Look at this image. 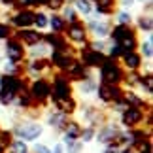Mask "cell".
Here are the masks:
<instances>
[{
	"instance_id": "obj_1",
	"label": "cell",
	"mask_w": 153,
	"mask_h": 153,
	"mask_svg": "<svg viewBox=\"0 0 153 153\" xmlns=\"http://www.w3.org/2000/svg\"><path fill=\"white\" fill-rule=\"evenodd\" d=\"M45 134V125L40 123L38 119H21L17 121L11 128V136L19 138L23 142H38Z\"/></svg>"
},
{
	"instance_id": "obj_2",
	"label": "cell",
	"mask_w": 153,
	"mask_h": 153,
	"mask_svg": "<svg viewBox=\"0 0 153 153\" xmlns=\"http://www.w3.org/2000/svg\"><path fill=\"white\" fill-rule=\"evenodd\" d=\"M111 38L115 40V45L119 48L123 53L127 51H134V48L138 45L136 40V32L132 28H128V25H117L111 32Z\"/></svg>"
},
{
	"instance_id": "obj_3",
	"label": "cell",
	"mask_w": 153,
	"mask_h": 153,
	"mask_svg": "<svg viewBox=\"0 0 153 153\" xmlns=\"http://www.w3.org/2000/svg\"><path fill=\"white\" fill-rule=\"evenodd\" d=\"M123 78V68L115 62V59H104V62L100 64V79L106 85H121Z\"/></svg>"
},
{
	"instance_id": "obj_4",
	"label": "cell",
	"mask_w": 153,
	"mask_h": 153,
	"mask_svg": "<svg viewBox=\"0 0 153 153\" xmlns=\"http://www.w3.org/2000/svg\"><path fill=\"white\" fill-rule=\"evenodd\" d=\"M74 93V87L70 83V79L66 76H57L51 83V102H57V100H64V98H70Z\"/></svg>"
},
{
	"instance_id": "obj_5",
	"label": "cell",
	"mask_w": 153,
	"mask_h": 153,
	"mask_svg": "<svg viewBox=\"0 0 153 153\" xmlns=\"http://www.w3.org/2000/svg\"><path fill=\"white\" fill-rule=\"evenodd\" d=\"M28 95H30L32 102H45L51 95V81L45 78H36L28 87Z\"/></svg>"
},
{
	"instance_id": "obj_6",
	"label": "cell",
	"mask_w": 153,
	"mask_h": 153,
	"mask_svg": "<svg viewBox=\"0 0 153 153\" xmlns=\"http://www.w3.org/2000/svg\"><path fill=\"white\" fill-rule=\"evenodd\" d=\"M144 108H132V106H127L125 110L121 111V125L125 128H136L138 125L144 123Z\"/></svg>"
},
{
	"instance_id": "obj_7",
	"label": "cell",
	"mask_w": 153,
	"mask_h": 153,
	"mask_svg": "<svg viewBox=\"0 0 153 153\" xmlns=\"http://www.w3.org/2000/svg\"><path fill=\"white\" fill-rule=\"evenodd\" d=\"M6 59H8L10 62H15L19 64L23 59H25V49H23V44L17 42L15 38H8V42H6Z\"/></svg>"
},
{
	"instance_id": "obj_8",
	"label": "cell",
	"mask_w": 153,
	"mask_h": 153,
	"mask_svg": "<svg viewBox=\"0 0 153 153\" xmlns=\"http://www.w3.org/2000/svg\"><path fill=\"white\" fill-rule=\"evenodd\" d=\"M81 64L83 66H89V68H97L104 62V55L100 51H95L93 48H83L81 49Z\"/></svg>"
},
{
	"instance_id": "obj_9",
	"label": "cell",
	"mask_w": 153,
	"mask_h": 153,
	"mask_svg": "<svg viewBox=\"0 0 153 153\" xmlns=\"http://www.w3.org/2000/svg\"><path fill=\"white\" fill-rule=\"evenodd\" d=\"M66 121H68V115L62 114V111H59L57 108L45 114V127L53 128V131H62V127H64Z\"/></svg>"
},
{
	"instance_id": "obj_10",
	"label": "cell",
	"mask_w": 153,
	"mask_h": 153,
	"mask_svg": "<svg viewBox=\"0 0 153 153\" xmlns=\"http://www.w3.org/2000/svg\"><path fill=\"white\" fill-rule=\"evenodd\" d=\"M42 34L36 32V30H27V28H19L15 34V40L17 42H21V44H28V45H34V44H38V42H42Z\"/></svg>"
},
{
	"instance_id": "obj_11",
	"label": "cell",
	"mask_w": 153,
	"mask_h": 153,
	"mask_svg": "<svg viewBox=\"0 0 153 153\" xmlns=\"http://www.w3.org/2000/svg\"><path fill=\"white\" fill-rule=\"evenodd\" d=\"M97 89H98V81L93 79V78H83L78 81V87H76V91L79 93V95L83 97H93L97 95Z\"/></svg>"
},
{
	"instance_id": "obj_12",
	"label": "cell",
	"mask_w": 153,
	"mask_h": 153,
	"mask_svg": "<svg viewBox=\"0 0 153 153\" xmlns=\"http://www.w3.org/2000/svg\"><path fill=\"white\" fill-rule=\"evenodd\" d=\"M68 38L72 40L74 44H85L87 40V30L81 23H72L68 27Z\"/></svg>"
},
{
	"instance_id": "obj_13",
	"label": "cell",
	"mask_w": 153,
	"mask_h": 153,
	"mask_svg": "<svg viewBox=\"0 0 153 153\" xmlns=\"http://www.w3.org/2000/svg\"><path fill=\"white\" fill-rule=\"evenodd\" d=\"M11 21H13V25L17 28H28V27L34 25V11H30V10H21Z\"/></svg>"
},
{
	"instance_id": "obj_14",
	"label": "cell",
	"mask_w": 153,
	"mask_h": 153,
	"mask_svg": "<svg viewBox=\"0 0 153 153\" xmlns=\"http://www.w3.org/2000/svg\"><path fill=\"white\" fill-rule=\"evenodd\" d=\"M121 59H123L125 68L128 70V72H136V70L142 66V57H140L136 51H127V53H123Z\"/></svg>"
},
{
	"instance_id": "obj_15",
	"label": "cell",
	"mask_w": 153,
	"mask_h": 153,
	"mask_svg": "<svg viewBox=\"0 0 153 153\" xmlns=\"http://www.w3.org/2000/svg\"><path fill=\"white\" fill-rule=\"evenodd\" d=\"M49 66H51V64L45 61V59H32V62L27 66V72L32 74L34 79H36V78H40V74H44Z\"/></svg>"
},
{
	"instance_id": "obj_16",
	"label": "cell",
	"mask_w": 153,
	"mask_h": 153,
	"mask_svg": "<svg viewBox=\"0 0 153 153\" xmlns=\"http://www.w3.org/2000/svg\"><path fill=\"white\" fill-rule=\"evenodd\" d=\"M89 28L93 30V36L95 38H106L110 34V23L108 21H89Z\"/></svg>"
},
{
	"instance_id": "obj_17",
	"label": "cell",
	"mask_w": 153,
	"mask_h": 153,
	"mask_svg": "<svg viewBox=\"0 0 153 153\" xmlns=\"http://www.w3.org/2000/svg\"><path fill=\"white\" fill-rule=\"evenodd\" d=\"M6 153H30V148H28V144L23 142V140L11 138L10 144L6 146Z\"/></svg>"
},
{
	"instance_id": "obj_18",
	"label": "cell",
	"mask_w": 153,
	"mask_h": 153,
	"mask_svg": "<svg viewBox=\"0 0 153 153\" xmlns=\"http://www.w3.org/2000/svg\"><path fill=\"white\" fill-rule=\"evenodd\" d=\"M30 53H28V55H30L32 59H44L45 55H48V51H49V45L44 42H38V44H34V45H30Z\"/></svg>"
},
{
	"instance_id": "obj_19",
	"label": "cell",
	"mask_w": 153,
	"mask_h": 153,
	"mask_svg": "<svg viewBox=\"0 0 153 153\" xmlns=\"http://www.w3.org/2000/svg\"><path fill=\"white\" fill-rule=\"evenodd\" d=\"M72 2H74L72 8L76 10V13H81V15H85V17L93 13V6H91L89 0H72Z\"/></svg>"
},
{
	"instance_id": "obj_20",
	"label": "cell",
	"mask_w": 153,
	"mask_h": 153,
	"mask_svg": "<svg viewBox=\"0 0 153 153\" xmlns=\"http://www.w3.org/2000/svg\"><path fill=\"white\" fill-rule=\"evenodd\" d=\"M138 55L144 57V59H148V61H151V57H153V40H151V36L146 38V42L140 44V53H138Z\"/></svg>"
},
{
	"instance_id": "obj_21",
	"label": "cell",
	"mask_w": 153,
	"mask_h": 153,
	"mask_svg": "<svg viewBox=\"0 0 153 153\" xmlns=\"http://www.w3.org/2000/svg\"><path fill=\"white\" fill-rule=\"evenodd\" d=\"M93 10H97L98 13L108 15V13L114 11V0H97V6Z\"/></svg>"
},
{
	"instance_id": "obj_22",
	"label": "cell",
	"mask_w": 153,
	"mask_h": 153,
	"mask_svg": "<svg viewBox=\"0 0 153 153\" xmlns=\"http://www.w3.org/2000/svg\"><path fill=\"white\" fill-rule=\"evenodd\" d=\"M49 27L55 32H61V30H64V27H66V21H64L62 17H59V15H53L49 19Z\"/></svg>"
},
{
	"instance_id": "obj_23",
	"label": "cell",
	"mask_w": 153,
	"mask_h": 153,
	"mask_svg": "<svg viewBox=\"0 0 153 153\" xmlns=\"http://www.w3.org/2000/svg\"><path fill=\"white\" fill-rule=\"evenodd\" d=\"M34 25H36L38 28H48V27H49L48 15H45L44 11H38V13H34Z\"/></svg>"
},
{
	"instance_id": "obj_24",
	"label": "cell",
	"mask_w": 153,
	"mask_h": 153,
	"mask_svg": "<svg viewBox=\"0 0 153 153\" xmlns=\"http://www.w3.org/2000/svg\"><path fill=\"white\" fill-rule=\"evenodd\" d=\"M62 19H66L70 25H72V23H78V13H76V10L72 8V6H66V8H64Z\"/></svg>"
},
{
	"instance_id": "obj_25",
	"label": "cell",
	"mask_w": 153,
	"mask_h": 153,
	"mask_svg": "<svg viewBox=\"0 0 153 153\" xmlns=\"http://www.w3.org/2000/svg\"><path fill=\"white\" fill-rule=\"evenodd\" d=\"M30 153H51V146L44 142H34V146L30 148Z\"/></svg>"
},
{
	"instance_id": "obj_26",
	"label": "cell",
	"mask_w": 153,
	"mask_h": 153,
	"mask_svg": "<svg viewBox=\"0 0 153 153\" xmlns=\"http://www.w3.org/2000/svg\"><path fill=\"white\" fill-rule=\"evenodd\" d=\"M138 27H140V30H146V32H151V17L149 15H142V17H140V19H138Z\"/></svg>"
},
{
	"instance_id": "obj_27",
	"label": "cell",
	"mask_w": 153,
	"mask_h": 153,
	"mask_svg": "<svg viewBox=\"0 0 153 153\" xmlns=\"http://www.w3.org/2000/svg\"><path fill=\"white\" fill-rule=\"evenodd\" d=\"M117 21H119V25H131L132 15L127 13V11H119V15H117Z\"/></svg>"
},
{
	"instance_id": "obj_28",
	"label": "cell",
	"mask_w": 153,
	"mask_h": 153,
	"mask_svg": "<svg viewBox=\"0 0 153 153\" xmlns=\"http://www.w3.org/2000/svg\"><path fill=\"white\" fill-rule=\"evenodd\" d=\"M4 38H11V30L6 23L0 21V40H4Z\"/></svg>"
},
{
	"instance_id": "obj_29",
	"label": "cell",
	"mask_w": 153,
	"mask_h": 153,
	"mask_svg": "<svg viewBox=\"0 0 153 153\" xmlns=\"http://www.w3.org/2000/svg\"><path fill=\"white\" fill-rule=\"evenodd\" d=\"M48 6L49 10H61L62 6H64V0H48Z\"/></svg>"
},
{
	"instance_id": "obj_30",
	"label": "cell",
	"mask_w": 153,
	"mask_h": 153,
	"mask_svg": "<svg viewBox=\"0 0 153 153\" xmlns=\"http://www.w3.org/2000/svg\"><path fill=\"white\" fill-rule=\"evenodd\" d=\"M51 153H64V146H62V142H55V144H53Z\"/></svg>"
},
{
	"instance_id": "obj_31",
	"label": "cell",
	"mask_w": 153,
	"mask_h": 153,
	"mask_svg": "<svg viewBox=\"0 0 153 153\" xmlns=\"http://www.w3.org/2000/svg\"><path fill=\"white\" fill-rule=\"evenodd\" d=\"M104 153H119V148H117L115 144H108L104 148Z\"/></svg>"
},
{
	"instance_id": "obj_32",
	"label": "cell",
	"mask_w": 153,
	"mask_h": 153,
	"mask_svg": "<svg viewBox=\"0 0 153 153\" xmlns=\"http://www.w3.org/2000/svg\"><path fill=\"white\" fill-rule=\"evenodd\" d=\"M2 2V6H6V8H13L15 6V0H0Z\"/></svg>"
},
{
	"instance_id": "obj_33",
	"label": "cell",
	"mask_w": 153,
	"mask_h": 153,
	"mask_svg": "<svg viewBox=\"0 0 153 153\" xmlns=\"http://www.w3.org/2000/svg\"><path fill=\"white\" fill-rule=\"evenodd\" d=\"M119 153H136V149L134 148H123V149H119Z\"/></svg>"
},
{
	"instance_id": "obj_34",
	"label": "cell",
	"mask_w": 153,
	"mask_h": 153,
	"mask_svg": "<svg viewBox=\"0 0 153 153\" xmlns=\"http://www.w3.org/2000/svg\"><path fill=\"white\" fill-rule=\"evenodd\" d=\"M32 4H42V6H45V4H48V0H32Z\"/></svg>"
},
{
	"instance_id": "obj_35",
	"label": "cell",
	"mask_w": 153,
	"mask_h": 153,
	"mask_svg": "<svg viewBox=\"0 0 153 153\" xmlns=\"http://www.w3.org/2000/svg\"><path fill=\"white\" fill-rule=\"evenodd\" d=\"M0 89H2V76H0Z\"/></svg>"
},
{
	"instance_id": "obj_36",
	"label": "cell",
	"mask_w": 153,
	"mask_h": 153,
	"mask_svg": "<svg viewBox=\"0 0 153 153\" xmlns=\"http://www.w3.org/2000/svg\"><path fill=\"white\" fill-rule=\"evenodd\" d=\"M0 62H2V57H0Z\"/></svg>"
}]
</instances>
